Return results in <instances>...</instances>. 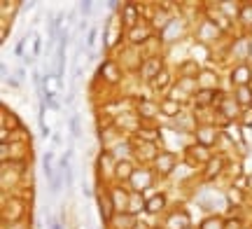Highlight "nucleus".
<instances>
[{"label": "nucleus", "instance_id": "1", "mask_svg": "<svg viewBox=\"0 0 252 229\" xmlns=\"http://www.w3.org/2000/svg\"><path fill=\"white\" fill-rule=\"evenodd\" d=\"M161 61H159V59H147V61H145V68H143V77L145 80H157V77H159V75L163 73V68H161Z\"/></svg>", "mask_w": 252, "mask_h": 229}, {"label": "nucleus", "instance_id": "2", "mask_svg": "<svg viewBox=\"0 0 252 229\" xmlns=\"http://www.w3.org/2000/svg\"><path fill=\"white\" fill-rule=\"evenodd\" d=\"M196 138H198V143H201V147L213 145L217 140V129L215 127H201L196 131Z\"/></svg>", "mask_w": 252, "mask_h": 229}, {"label": "nucleus", "instance_id": "3", "mask_svg": "<svg viewBox=\"0 0 252 229\" xmlns=\"http://www.w3.org/2000/svg\"><path fill=\"white\" fill-rule=\"evenodd\" d=\"M173 166H175V157H173L171 152L157 155V168H159V173H161V175H168V173H171Z\"/></svg>", "mask_w": 252, "mask_h": 229}, {"label": "nucleus", "instance_id": "4", "mask_svg": "<svg viewBox=\"0 0 252 229\" xmlns=\"http://www.w3.org/2000/svg\"><path fill=\"white\" fill-rule=\"evenodd\" d=\"M234 84H238V87H250V77H252V70L248 68V65H236L234 70Z\"/></svg>", "mask_w": 252, "mask_h": 229}, {"label": "nucleus", "instance_id": "5", "mask_svg": "<svg viewBox=\"0 0 252 229\" xmlns=\"http://www.w3.org/2000/svg\"><path fill=\"white\" fill-rule=\"evenodd\" d=\"M131 183H133V187L138 192H143V190H147V187L152 185V178H150L147 171H135L133 178H131Z\"/></svg>", "mask_w": 252, "mask_h": 229}, {"label": "nucleus", "instance_id": "6", "mask_svg": "<svg viewBox=\"0 0 252 229\" xmlns=\"http://www.w3.org/2000/svg\"><path fill=\"white\" fill-rule=\"evenodd\" d=\"M222 166H224V159H220V157H210V162H208V168H206V180H215V175L222 171Z\"/></svg>", "mask_w": 252, "mask_h": 229}, {"label": "nucleus", "instance_id": "7", "mask_svg": "<svg viewBox=\"0 0 252 229\" xmlns=\"http://www.w3.org/2000/svg\"><path fill=\"white\" fill-rule=\"evenodd\" d=\"M189 220H187V213H173L168 218V229H187Z\"/></svg>", "mask_w": 252, "mask_h": 229}, {"label": "nucleus", "instance_id": "8", "mask_svg": "<svg viewBox=\"0 0 252 229\" xmlns=\"http://www.w3.org/2000/svg\"><path fill=\"white\" fill-rule=\"evenodd\" d=\"M163 206H166V196H163V194H154L152 199L145 203V211L147 213H159Z\"/></svg>", "mask_w": 252, "mask_h": 229}, {"label": "nucleus", "instance_id": "9", "mask_svg": "<svg viewBox=\"0 0 252 229\" xmlns=\"http://www.w3.org/2000/svg\"><path fill=\"white\" fill-rule=\"evenodd\" d=\"M133 166L128 164V162H119L117 166H115V178H119V180H124V178H128V180H131V178H133Z\"/></svg>", "mask_w": 252, "mask_h": 229}, {"label": "nucleus", "instance_id": "10", "mask_svg": "<svg viewBox=\"0 0 252 229\" xmlns=\"http://www.w3.org/2000/svg\"><path fill=\"white\" fill-rule=\"evenodd\" d=\"M236 103H241V105H250L252 103V89L250 87H236Z\"/></svg>", "mask_w": 252, "mask_h": 229}, {"label": "nucleus", "instance_id": "11", "mask_svg": "<svg viewBox=\"0 0 252 229\" xmlns=\"http://www.w3.org/2000/svg\"><path fill=\"white\" fill-rule=\"evenodd\" d=\"M215 98H217L215 89H201V92L196 94V105H210Z\"/></svg>", "mask_w": 252, "mask_h": 229}, {"label": "nucleus", "instance_id": "12", "mask_svg": "<svg viewBox=\"0 0 252 229\" xmlns=\"http://www.w3.org/2000/svg\"><path fill=\"white\" fill-rule=\"evenodd\" d=\"M138 222H135V218L131 215V213H126V215H119V218H115V227L117 229H133Z\"/></svg>", "mask_w": 252, "mask_h": 229}, {"label": "nucleus", "instance_id": "13", "mask_svg": "<svg viewBox=\"0 0 252 229\" xmlns=\"http://www.w3.org/2000/svg\"><path fill=\"white\" fill-rule=\"evenodd\" d=\"M161 112L168 115V117H175L180 112V103L173 101V98H166V101H161Z\"/></svg>", "mask_w": 252, "mask_h": 229}, {"label": "nucleus", "instance_id": "14", "mask_svg": "<svg viewBox=\"0 0 252 229\" xmlns=\"http://www.w3.org/2000/svg\"><path fill=\"white\" fill-rule=\"evenodd\" d=\"M220 112H222V115H226L229 119H236V115H238V103H236V101L220 103Z\"/></svg>", "mask_w": 252, "mask_h": 229}, {"label": "nucleus", "instance_id": "15", "mask_svg": "<svg viewBox=\"0 0 252 229\" xmlns=\"http://www.w3.org/2000/svg\"><path fill=\"white\" fill-rule=\"evenodd\" d=\"M128 37H131V42H143V40H147V37H150V28H147V26H138V28H133V31L128 33Z\"/></svg>", "mask_w": 252, "mask_h": 229}, {"label": "nucleus", "instance_id": "16", "mask_svg": "<svg viewBox=\"0 0 252 229\" xmlns=\"http://www.w3.org/2000/svg\"><path fill=\"white\" fill-rule=\"evenodd\" d=\"M100 73H103V75H108V80H110L112 84H115V82L119 80V70H117V65H115V64H110V61H108V64H103V68H100Z\"/></svg>", "mask_w": 252, "mask_h": 229}, {"label": "nucleus", "instance_id": "17", "mask_svg": "<svg viewBox=\"0 0 252 229\" xmlns=\"http://www.w3.org/2000/svg\"><path fill=\"white\" fill-rule=\"evenodd\" d=\"M135 5H124V21H126V26L133 31V26H135Z\"/></svg>", "mask_w": 252, "mask_h": 229}, {"label": "nucleus", "instance_id": "18", "mask_svg": "<svg viewBox=\"0 0 252 229\" xmlns=\"http://www.w3.org/2000/svg\"><path fill=\"white\" fill-rule=\"evenodd\" d=\"M100 215H103V220L105 222L112 218V201H110L108 196H103V199H100Z\"/></svg>", "mask_w": 252, "mask_h": 229}, {"label": "nucleus", "instance_id": "19", "mask_svg": "<svg viewBox=\"0 0 252 229\" xmlns=\"http://www.w3.org/2000/svg\"><path fill=\"white\" fill-rule=\"evenodd\" d=\"M201 229H224V222L220 218H206L201 222Z\"/></svg>", "mask_w": 252, "mask_h": 229}, {"label": "nucleus", "instance_id": "20", "mask_svg": "<svg viewBox=\"0 0 252 229\" xmlns=\"http://www.w3.org/2000/svg\"><path fill=\"white\" fill-rule=\"evenodd\" d=\"M112 196H115V206H117V208H124L126 201H128L126 192H122V190H115V192H112Z\"/></svg>", "mask_w": 252, "mask_h": 229}, {"label": "nucleus", "instance_id": "21", "mask_svg": "<svg viewBox=\"0 0 252 229\" xmlns=\"http://www.w3.org/2000/svg\"><path fill=\"white\" fill-rule=\"evenodd\" d=\"M154 87H157V89H166V87H168V73H166V70L154 80Z\"/></svg>", "mask_w": 252, "mask_h": 229}, {"label": "nucleus", "instance_id": "22", "mask_svg": "<svg viewBox=\"0 0 252 229\" xmlns=\"http://www.w3.org/2000/svg\"><path fill=\"white\" fill-rule=\"evenodd\" d=\"M70 129H72V136L80 138L82 136V129H80V115H75V117L70 119Z\"/></svg>", "mask_w": 252, "mask_h": 229}, {"label": "nucleus", "instance_id": "23", "mask_svg": "<svg viewBox=\"0 0 252 229\" xmlns=\"http://www.w3.org/2000/svg\"><path fill=\"white\" fill-rule=\"evenodd\" d=\"M42 166H45V173L49 175V178H54V175H52V152H47V155L42 157Z\"/></svg>", "mask_w": 252, "mask_h": 229}, {"label": "nucleus", "instance_id": "24", "mask_svg": "<svg viewBox=\"0 0 252 229\" xmlns=\"http://www.w3.org/2000/svg\"><path fill=\"white\" fill-rule=\"evenodd\" d=\"M229 201H231V203H241V201H243V199H241V192H238V190H231V192H229Z\"/></svg>", "mask_w": 252, "mask_h": 229}, {"label": "nucleus", "instance_id": "25", "mask_svg": "<svg viewBox=\"0 0 252 229\" xmlns=\"http://www.w3.org/2000/svg\"><path fill=\"white\" fill-rule=\"evenodd\" d=\"M241 19H245L248 24H252V7H243V9H241Z\"/></svg>", "mask_w": 252, "mask_h": 229}, {"label": "nucleus", "instance_id": "26", "mask_svg": "<svg viewBox=\"0 0 252 229\" xmlns=\"http://www.w3.org/2000/svg\"><path fill=\"white\" fill-rule=\"evenodd\" d=\"M59 190H61V175H54V178H52V192H59Z\"/></svg>", "mask_w": 252, "mask_h": 229}, {"label": "nucleus", "instance_id": "27", "mask_svg": "<svg viewBox=\"0 0 252 229\" xmlns=\"http://www.w3.org/2000/svg\"><path fill=\"white\" fill-rule=\"evenodd\" d=\"M243 124H245V127H252V108H248V110H245V115H243Z\"/></svg>", "mask_w": 252, "mask_h": 229}, {"label": "nucleus", "instance_id": "28", "mask_svg": "<svg viewBox=\"0 0 252 229\" xmlns=\"http://www.w3.org/2000/svg\"><path fill=\"white\" fill-rule=\"evenodd\" d=\"M224 229H241V222H238V220H229L224 225Z\"/></svg>", "mask_w": 252, "mask_h": 229}, {"label": "nucleus", "instance_id": "29", "mask_svg": "<svg viewBox=\"0 0 252 229\" xmlns=\"http://www.w3.org/2000/svg\"><path fill=\"white\" fill-rule=\"evenodd\" d=\"M140 112H145V115H152L154 108L150 105V103H145V105H140Z\"/></svg>", "mask_w": 252, "mask_h": 229}, {"label": "nucleus", "instance_id": "30", "mask_svg": "<svg viewBox=\"0 0 252 229\" xmlns=\"http://www.w3.org/2000/svg\"><path fill=\"white\" fill-rule=\"evenodd\" d=\"M80 7H82V14H89V12H91V2H80Z\"/></svg>", "mask_w": 252, "mask_h": 229}, {"label": "nucleus", "instance_id": "31", "mask_svg": "<svg viewBox=\"0 0 252 229\" xmlns=\"http://www.w3.org/2000/svg\"><path fill=\"white\" fill-rule=\"evenodd\" d=\"M191 65H194V64H185V73H187V75L194 73V68H191Z\"/></svg>", "mask_w": 252, "mask_h": 229}, {"label": "nucleus", "instance_id": "32", "mask_svg": "<svg viewBox=\"0 0 252 229\" xmlns=\"http://www.w3.org/2000/svg\"><path fill=\"white\" fill-rule=\"evenodd\" d=\"M94 40H96V31H91L89 33V45H94Z\"/></svg>", "mask_w": 252, "mask_h": 229}, {"label": "nucleus", "instance_id": "33", "mask_svg": "<svg viewBox=\"0 0 252 229\" xmlns=\"http://www.w3.org/2000/svg\"><path fill=\"white\" fill-rule=\"evenodd\" d=\"M133 229H150V227H147V225H140V222H138V225H135Z\"/></svg>", "mask_w": 252, "mask_h": 229}, {"label": "nucleus", "instance_id": "34", "mask_svg": "<svg viewBox=\"0 0 252 229\" xmlns=\"http://www.w3.org/2000/svg\"><path fill=\"white\" fill-rule=\"evenodd\" d=\"M52 229H61V225H59V222H54V225H52Z\"/></svg>", "mask_w": 252, "mask_h": 229}, {"label": "nucleus", "instance_id": "35", "mask_svg": "<svg viewBox=\"0 0 252 229\" xmlns=\"http://www.w3.org/2000/svg\"><path fill=\"white\" fill-rule=\"evenodd\" d=\"M187 229H189V227H187Z\"/></svg>", "mask_w": 252, "mask_h": 229}]
</instances>
